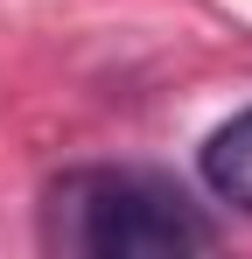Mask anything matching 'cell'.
Wrapping results in <instances>:
<instances>
[{
    "label": "cell",
    "instance_id": "6da1fadb",
    "mask_svg": "<svg viewBox=\"0 0 252 259\" xmlns=\"http://www.w3.org/2000/svg\"><path fill=\"white\" fill-rule=\"evenodd\" d=\"M42 245L63 259H182L210 252L203 203L154 168H63L42 189Z\"/></svg>",
    "mask_w": 252,
    "mask_h": 259
},
{
    "label": "cell",
    "instance_id": "7a4b0ae2",
    "mask_svg": "<svg viewBox=\"0 0 252 259\" xmlns=\"http://www.w3.org/2000/svg\"><path fill=\"white\" fill-rule=\"evenodd\" d=\"M196 168H203V182H210L217 203H231V210L252 217V105L238 112V119H224V126L203 140Z\"/></svg>",
    "mask_w": 252,
    "mask_h": 259
}]
</instances>
